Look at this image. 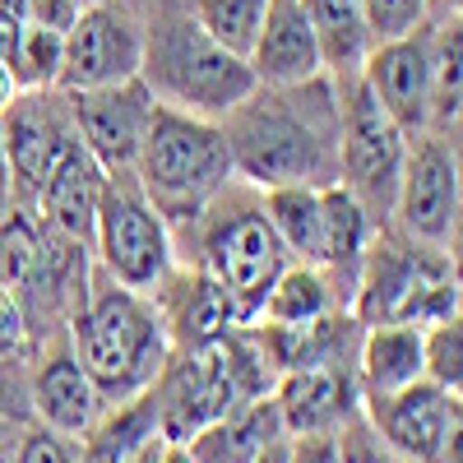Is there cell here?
<instances>
[{"mask_svg":"<svg viewBox=\"0 0 463 463\" xmlns=\"http://www.w3.org/2000/svg\"><path fill=\"white\" fill-rule=\"evenodd\" d=\"M338 89L329 74L292 89H260L222 116L232 176L250 190L338 181Z\"/></svg>","mask_w":463,"mask_h":463,"instance_id":"obj_1","label":"cell"},{"mask_svg":"<svg viewBox=\"0 0 463 463\" xmlns=\"http://www.w3.org/2000/svg\"><path fill=\"white\" fill-rule=\"evenodd\" d=\"M47 255H52V232L37 222L33 204L14 200V209L0 218V288L19 301L37 283Z\"/></svg>","mask_w":463,"mask_h":463,"instance_id":"obj_27","label":"cell"},{"mask_svg":"<svg viewBox=\"0 0 463 463\" xmlns=\"http://www.w3.org/2000/svg\"><path fill=\"white\" fill-rule=\"evenodd\" d=\"M357 325H431L445 316H458V274L449 264V250H431L399 237H375L357 269Z\"/></svg>","mask_w":463,"mask_h":463,"instance_id":"obj_5","label":"cell"},{"mask_svg":"<svg viewBox=\"0 0 463 463\" xmlns=\"http://www.w3.org/2000/svg\"><path fill=\"white\" fill-rule=\"evenodd\" d=\"M14 98H19V80H14V70L0 61V111H5Z\"/></svg>","mask_w":463,"mask_h":463,"instance_id":"obj_40","label":"cell"},{"mask_svg":"<svg viewBox=\"0 0 463 463\" xmlns=\"http://www.w3.org/2000/svg\"><path fill=\"white\" fill-rule=\"evenodd\" d=\"M102 185H107V172L84 153V144H74L52 167V176L37 185V195L28 204L56 241L89 250L93 246V218L102 204Z\"/></svg>","mask_w":463,"mask_h":463,"instance_id":"obj_17","label":"cell"},{"mask_svg":"<svg viewBox=\"0 0 463 463\" xmlns=\"http://www.w3.org/2000/svg\"><path fill=\"white\" fill-rule=\"evenodd\" d=\"M274 408L288 436L301 431H338L347 417L362 412L357 366L353 362H316L288 366L274 380Z\"/></svg>","mask_w":463,"mask_h":463,"instance_id":"obj_15","label":"cell"},{"mask_svg":"<svg viewBox=\"0 0 463 463\" xmlns=\"http://www.w3.org/2000/svg\"><path fill=\"white\" fill-rule=\"evenodd\" d=\"M0 144L10 158L14 195L28 204L52 167L80 144L65 89H19V98L0 111Z\"/></svg>","mask_w":463,"mask_h":463,"instance_id":"obj_13","label":"cell"},{"mask_svg":"<svg viewBox=\"0 0 463 463\" xmlns=\"http://www.w3.org/2000/svg\"><path fill=\"white\" fill-rule=\"evenodd\" d=\"M427 10H431V0H362L371 47L417 33L421 24H427Z\"/></svg>","mask_w":463,"mask_h":463,"instance_id":"obj_33","label":"cell"},{"mask_svg":"<svg viewBox=\"0 0 463 463\" xmlns=\"http://www.w3.org/2000/svg\"><path fill=\"white\" fill-rule=\"evenodd\" d=\"M28 0H0V10H10V14H24Z\"/></svg>","mask_w":463,"mask_h":463,"instance_id":"obj_45","label":"cell"},{"mask_svg":"<svg viewBox=\"0 0 463 463\" xmlns=\"http://www.w3.org/2000/svg\"><path fill=\"white\" fill-rule=\"evenodd\" d=\"M195 222H200V269L222 288L237 329L255 325L274 279L292 264L260 209V190L227 185Z\"/></svg>","mask_w":463,"mask_h":463,"instance_id":"obj_4","label":"cell"},{"mask_svg":"<svg viewBox=\"0 0 463 463\" xmlns=\"http://www.w3.org/2000/svg\"><path fill=\"white\" fill-rule=\"evenodd\" d=\"M338 449H343V463H408L399 458L390 445H384L371 427H366V417H347L343 427H338Z\"/></svg>","mask_w":463,"mask_h":463,"instance_id":"obj_35","label":"cell"},{"mask_svg":"<svg viewBox=\"0 0 463 463\" xmlns=\"http://www.w3.org/2000/svg\"><path fill=\"white\" fill-rule=\"evenodd\" d=\"M158 403L153 384L144 394H130L121 403H107L98 421L80 436V463H130L148 440H158Z\"/></svg>","mask_w":463,"mask_h":463,"instance_id":"obj_23","label":"cell"},{"mask_svg":"<svg viewBox=\"0 0 463 463\" xmlns=\"http://www.w3.org/2000/svg\"><path fill=\"white\" fill-rule=\"evenodd\" d=\"M274 436H288V431L279 421L274 394H260V399H246L232 412L213 417L195 436H185L181 449L190 463H255V454Z\"/></svg>","mask_w":463,"mask_h":463,"instance_id":"obj_20","label":"cell"},{"mask_svg":"<svg viewBox=\"0 0 463 463\" xmlns=\"http://www.w3.org/2000/svg\"><path fill=\"white\" fill-rule=\"evenodd\" d=\"M65 343L80 357V366L89 371L102 403H121L130 394H144L172 357V338H167L158 306L135 288H121L107 274H98V279L89 274L84 297L70 311Z\"/></svg>","mask_w":463,"mask_h":463,"instance_id":"obj_2","label":"cell"},{"mask_svg":"<svg viewBox=\"0 0 463 463\" xmlns=\"http://www.w3.org/2000/svg\"><path fill=\"white\" fill-rule=\"evenodd\" d=\"M371 237H375V222L357 204L353 190L338 181L320 185V260H316V269H325L329 283L357 288V269H362Z\"/></svg>","mask_w":463,"mask_h":463,"instance_id":"obj_21","label":"cell"},{"mask_svg":"<svg viewBox=\"0 0 463 463\" xmlns=\"http://www.w3.org/2000/svg\"><path fill=\"white\" fill-rule=\"evenodd\" d=\"M390 218L399 222L408 241L449 250L458 232V158L445 135L417 130V139H408Z\"/></svg>","mask_w":463,"mask_h":463,"instance_id":"obj_10","label":"cell"},{"mask_svg":"<svg viewBox=\"0 0 463 463\" xmlns=\"http://www.w3.org/2000/svg\"><path fill=\"white\" fill-rule=\"evenodd\" d=\"M255 463H288V436H274V440L255 454Z\"/></svg>","mask_w":463,"mask_h":463,"instance_id":"obj_41","label":"cell"},{"mask_svg":"<svg viewBox=\"0 0 463 463\" xmlns=\"http://www.w3.org/2000/svg\"><path fill=\"white\" fill-rule=\"evenodd\" d=\"M329 311H338V297H334V283L325 279V269L288 264L274 279V288H269L260 320H264V329H306V325L325 320Z\"/></svg>","mask_w":463,"mask_h":463,"instance_id":"obj_25","label":"cell"},{"mask_svg":"<svg viewBox=\"0 0 463 463\" xmlns=\"http://www.w3.org/2000/svg\"><path fill=\"white\" fill-rule=\"evenodd\" d=\"M421 380L458 394L463 390V325L458 316L421 325Z\"/></svg>","mask_w":463,"mask_h":463,"instance_id":"obj_30","label":"cell"},{"mask_svg":"<svg viewBox=\"0 0 463 463\" xmlns=\"http://www.w3.org/2000/svg\"><path fill=\"white\" fill-rule=\"evenodd\" d=\"M139 74L158 102L190 116H209V121H222L241 98L255 93V74L246 56L222 52L213 37H204L195 19H176L148 33Z\"/></svg>","mask_w":463,"mask_h":463,"instance_id":"obj_6","label":"cell"},{"mask_svg":"<svg viewBox=\"0 0 463 463\" xmlns=\"http://www.w3.org/2000/svg\"><path fill=\"white\" fill-rule=\"evenodd\" d=\"M14 176H10V158H5V144H0V218L14 209Z\"/></svg>","mask_w":463,"mask_h":463,"instance_id":"obj_39","label":"cell"},{"mask_svg":"<svg viewBox=\"0 0 463 463\" xmlns=\"http://www.w3.org/2000/svg\"><path fill=\"white\" fill-rule=\"evenodd\" d=\"M28 362H33V325L24 306L0 288V384L28 375Z\"/></svg>","mask_w":463,"mask_h":463,"instance_id":"obj_32","label":"cell"},{"mask_svg":"<svg viewBox=\"0 0 463 463\" xmlns=\"http://www.w3.org/2000/svg\"><path fill=\"white\" fill-rule=\"evenodd\" d=\"M412 380H421V325H362L357 390L394 394Z\"/></svg>","mask_w":463,"mask_h":463,"instance_id":"obj_22","label":"cell"},{"mask_svg":"<svg viewBox=\"0 0 463 463\" xmlns=\"http://www.w3.org/2000/svg\"><path fill=\"white\" fill-rule=\"evenodd\" d=\"M362 417L408 463H458V394L431 380H412L394 394H362Z\"/></svg>","mask_w":463,"mask_h":463,"instance_id":"obj_9","label":"cell"},{"mask_svg":"<svg viewBox=\"0 0 463 463\" xmlns=\"http://www.w3.org/2000/svg\"><path fill=\"white\" fill-rule=\"evenodd\" d=\"M158 463H190V458H185L181 445H163V458H158Z\"/></svg>","mask_w":463,"mask_h":463,"instance_id":"obj_44","label":"cell"},{"mask_svg":"<svg viewBox=\"0 0 463 463\" xmlns=\"http://www.w3.org/2000/svg\"><path fill=\"white\" fill-rule=\"evenodd\" d=\"M74 5H93V0H74Z\"/></svg>","mask_w":463,"mask_h":463,"instance_id":"obj_46","label":"cell"},{"mask_svg":"<svg viewBox=\"0 0 463 463\" xmlns=\"http://www.w3.org/2000/svg\"><path fill=\"white\" fill-rule=\"evenodd\" d=\"M246 65L260 89H292V84L320 80L325 61H320L316 33H311V19H306L301 0H269Z\"/></svg>","mask_w":463,"mask_h":463,"instance_id":"obj_18","label":"cell"},{"mask_svg":"<svg viewBox=\"0 0 463 463\" xmlns=\"http://www.w3.org/2000/svg\"><path fill=\"white\" fill-rule=\"evenodd\" d=\"M80 10H84V5H74V0H28V5H24V19H28V24H43V28L65 33Z\"/></svg>","mask_w":463,"mask_h":463,"instance_id":"obj_37","label":"cell"},{"mask_svg":"<svg viewBox=\"0 0 463 463\" xmlns=\"http://www.w3.org/2000/svg\"><path fill=\"white\" fill-rule=\"evenodd\" d=\"M288 463H343L338 431H301V436H288Z\"/></svg>","mask_w":463,"mask_h":463,"instance_id":"obj_36","label":"cell"},{"mask_svg":"<svg viewBox=\"0 0 463 463\" xmlns=\"http://www.w3.org/2000/svg\"><path fill=\"white\" fill-rule=\"evenodd\" d=\"M366 93L380 102V111L403 130H427V102H431V28L421 24L408 37L375 43L357 70Z\"/></svg>","mask_w":463,"mask_h":463,"instance_id":"obj_14","label":"cell"},{"mask_svg":"<svg viewBox=\"0 0 463 463\" xmlns=\"http://www.w3.org/2000/svg\"><path fill=\"white\" fill-rule=\"evenodd\" d=\"M19 33H24V14H10L0 10V61H14V47H19Z\"/></svg>","mask_w":463,"mask_h":463,"instance_id":"obj_38","label":"cell"},{"mask_svg":"<svg viewBox=\"0 0 463 463\" xmlns=\"http://www.w3.org/2000/svg\"><path fill=\"white\" fill-rule=\"evenodd\" d=\"M28 403H33L43 427H52L61 436H74V440H80L98 421V412L107 408L65 338L43 347V353H33V362H28Z\"/></svg>","mask_w":463,"mask_h":463,"instance_id":"obj_16","label":"cell"},{"mask_svg":"<svg viewBox=\"0 0 463 463\" xmlns=\"http://www.w3.org/2000/svg\"><path fill=\"white\" fill-rule=\"evenodd\" d=\"M163 445H167L163 436H158V440H148V445H144V449H139L130 463H158V458H163Z\"/></svg>","mask_w":463,"mask_h":463,"instance_id":"obj_42","label":"cell"},{"mask_svg":"<svg viewBox=\"0 0 463 463\" xmlns=\"http://www.w3.org/2000/svg\"><path fill=\"white\" fill-rule=\"evenodd\" d=\"M10 463H80V440L61 436V431L37 421V427L19 431V440L10 449Z\"/></svg>","mask_w":463,"mask_h":463,"instance_id":"obj_34","label":"cell"},{"mask_svg":"<svg viewBox=\"0 0 463 463\" xmlns=\"http://www.w3.org/2000/svg\"><path fill=\"white\" fill-rule=\"evenodd\" d=\"M93 250L102 260V274L135 292H153L172 269V222L148 204L130 172H116L102 185V204L93 218Z\"/></svg>","mask_w":463,"mask_h":463,"instance_id":"obj_8","label":"cell"},{"mask_svg":"<svg viewBox=\"0 0 463 463\" xmlns=\"http://www.w3.org/2000/svg\"><path fill=\"white\" fill-rule=\"evenodd\" d=\"M260 209L283 241L292 264L320 260V185H274L260 190Z\"/></svg>","mask_w":463,"mask_h":463,"instance_id":"obj_26","label":"cell"},{"mask_svg":"<svg viewBox=\"0 0 463 463\" xmlns=\"http://www.w3.org/2000/svg\"><path fill=\"white\" fill-rule=\"evenodd\" d=\"M130 176L167 222H195L237 181L222 126L209 116L176 111L167 102L153 107V121L144 130Z\"/></svg>","mask_w":463,"mask_h":463,"instance_id":"obj_3","label":"cell"},{"mask_svg":"<svg viewBox=\"0 0 463 463\" xmlns=\"http://www.w3.org/2000/svg\"><path fill=\"white\" fill-rule=\"evenodd\" d=\"M264 10H269V0H195L190 19H195L204 28V37H213L222 52L250 56L255 33L264 24Z\"/></svg>","mask_w":463,"mask_h":463,"instance_id":"obj_29","label":"cell"},{"mask_svg":"<svg viewBox=\"0 0 463 463\" xmlns=\"http://www.w3.org/2000/svg\"><path fill=\"white\" fill-rule=\"evenodd\" d=\"M301 10H306V19H311L325 74H334V80L357 74L362 61H366V52H371V33H366L362 0H301Z\"/></svg>","mask_w":463,"mask_h":463,"instance_id":"obj_24","label":"cell"},{"mask_svg":"<svg viewBox=\"0 0 463 463\" xmlns=\"http://www.w3.org/2000/svg\"><path fill=\"white\" fill-rule=\"evenodd\" d=\"M338 84V185H347L357 195V204L371 213L375 227L390 222L394 195H399V172L408 135L380 111V102L366 93L357 74Z\"/></svg>","mask_w":463,"mask_h":463,"instance_id":"obj_7","label":"cell"},{"mask_svg":"<svg viewBox=\"0 0 463 463\" xmlns=\"http://www.w3.org/2000/svg\"><path fill=\"white\" fill-rule=\"evenodd\" d=\"M61 47H65V33L43 28V24H28L19 33V47H14V80L19 89H56V74H61Z\"/></svg>","mask_w":463,"mask_h":463,"instance_id":"obj_31","label":"cell"},{"mask_svg":"<svg viewBox=\"0 0 463 463\" xmlns=\"http://www.w3.org/2000/svg\"><path fill=\"white\" fill-rule=\"evenodd\" d=\"M0 463H10V421L0 417Z\"/></svg>","mask_w":463,"mask_h":463,"instance_id":"obj_43","label":"cell"},{"mask_svg":"<svg viewBox=\"0 0 463 463\" xmlns=\"http://www.w3.org/2000/svg\"><path fill=\"white\" fill-rule=\"evenodd\" d=\"M65 98H70L74 135H80L89 158L107 176L130 172L135 158H139L144 130L153 121V107H158L153 89L144 84V74L121 80V84H102V89H74Z\"/></svg>","mask_w":463,"mask_h":463,"instance_id":"obj_12","label":"cell"},{"mask_svg":"<svg viewBox=\"0 0 463 463\" xmlns=\"http://www.w3.org/2000/svg\"><path fill=\"white\" fill-rule=\"evenodd\" d=\"M463 107V28L458 19L431 28V102H427V130L445 135L458 130Z\"/></svg>","mask_w":463,"mask_h":463,"instance_id":"obj_28","label":"cell"},{"mask_svg":"<svg viewBox=\"0 0 463 463\" xmlns=\"http://www.w3.org/2000/svg\"><path fill=\"white\" fill-rule=\"evenodd\" d=\"M139 65H144V28L135 24V14L116 0H93L65 28L56 89L74 93V89L121 84L135 80Z\"/></svg>","mask_w":463,"mask_h":463,"instance_id":"obj_11","label":"cell"},{"mask_svg":"<svg viewBox=\"0 0 463 463\" xmlns=\"http://www.w3.org/2000/svg\"><path fill=\"white\" fill-rule=\"evenodd\" d=\"M153 292H158L153 306H158V316L167 325L172 347H200V343L222 338L227 329H237L222 288L204 269H167Z\"/></svg>","mask_w":463,"mask_h":463,"instance_id":"obj_19","label":"cell"}]
</instances>
